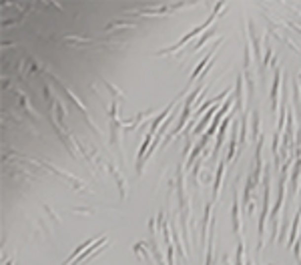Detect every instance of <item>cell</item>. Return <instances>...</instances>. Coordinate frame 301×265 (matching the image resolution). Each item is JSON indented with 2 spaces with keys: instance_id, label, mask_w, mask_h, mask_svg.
Here are the masks:
<instances>
[{
  "instance_id": "6da1fadb",
  "label": "cell",
  "mask_w": 301,
  "mask_h": 265,
  "mask_svg": "<svg viewBox=\"0 0 301 265\" xmlns=\"http://www.w3.org/2000/svg\"><path fill=\"white\" fill-rule=\"evenodd\" d=\"M271 213V167L265 165V177H263V205H261V215L257 223V251L263 249L265 245V227H267V217Z\"/></svg>"
},
{
  "instance_id": "7a4b0ae2",
  "label": "cell",
  "mask_w": 301,
  "mask_h": 265,
  "mask_svg": "<svg viewBox=\"0 0 301 265\" xmlns=\"http://www.w3.org/2000/svg\"><path fill=\"white\" fill-rule=\"evenodd\" d=\"M223 6H225V4H217V6H215V10H213V12H211V16H209V18H207V20H205L203 24H199V26H195V28H193V31H191L189 35H185V37H183V38H181V40H179L177 44H173V46H169V48H161L159 52H155V56H167V54H173V52H177L179 48H183V46H185V44H187V42H189L191 38H195L197 35H201V33H205V31H207V28H209V26H213V22H215V18H217V10H219V8H223Z\"/></svg>"
},
{
  "instance_id": "3957f363",
  "label": "cell",
  "mask_w": 301,
  "mask_h": 265,
  "mask_svg": "<svg viewBox=\"0 0 301 265\" xmlns=\"http://www.w3.org/2000/svg\"><path fill=\"white\" fill-rule=\"evenodd\" d=\"M42 167L48 169V171H52L54 175H58L60 179H65L73 189H76V191H84V189H86V183H84L82 179H78L76 175H73V173H69V171H65V169H60V167H54V165H50V163H46V161H42Z\"/></svg>"
},
{
  "instance_id": "277c9868",
  "label": "cell",
  "mask_w": 301,
  "mask_h": 265,
  "mask_svg": "<svg viewBox=\"0 0 301 265\" xmlns=\"http://www.w3.org/2000/svg\"><path fill=\"white\" fill-rule=\"evenodd\" d=\"M243 213H241V203H239V193L237 187L233 185V207H231V227L237 237H243Z\"/></svg>"
},
{
  "instance_id": "5b68a950",
  "label": "cell",
  "mask_w": 301,
  "mask_h": 265,
  "mask_svg": "<svg viewBox=\"0 0 301 265\" xmlns=\"http://www.w3.org/2000/svg\"><path fill=\"white\" fill-rule=\"evenodd\" d=\"M247 28H249V37H251V48L255 52V58L259 61V69H261V63H263V54H261V44L265 40V35H261L257 31V26L253 20H247Z\"/></svg>"
},
{
  "instance_id": "8992f818",
  "label": "cell",
  "mask_w": 301,
  "mask_h": 265,
  "mask_svg": "<svg viewBox=\"0 0 301 265\" xmlns=\"http://www.w3.org/2000/svg\"><path fill=\"white\" fill-rule=\"evenodd\" d=\"M245 95H247V91H245V76L243 75H239L237 76V84H235V111L237 113H241V114H245L247 111H245V107H247V103H245Z\"/></svg>"
},
{
  "instance_id": "52a82bcc",
  "label": "cell",
  "mask_w": 301,
  "mask_h": 265,
  "mask_svg": "<svg viewBox=\"0 0 301 265\" xmlns=\"http://www.w3.org/2000/svg\"><path fill=\"white\" fill-rule=\"evenodd\" d=\"M211 221H213V201H209L205 205V211H203V221H201V247H207L209 243V227Z\"/></svg>"
},
{
  "instance_id": "ba28073f",
  "label": "cell",
  "mask_w": 301,
  "mask_h": 265,
  "mask_svg": "<svg viewBox=\"0 0 301 265\" xmlns=\"http://www.w3.org/2000/svg\"><path fill=\"white\" fill-rule=\"evenodd\" d=\"M281 76H283V71L279 69V67H275V75H273V82H271V95H269V99H271V111L273 113H277V109H279V86H283V82H281Z\"/></svg>"
},
{
  "instance_id": "9c48e42d",
  "label": "cell",
  "mask_w": 301,
  "mask_h": 265,
  "mask_svg": "<svg viewBox=\"0 0 301 265\" xmlns=\"http://www.w3.org/2000/svg\"><path fill=\"white\" fill-rule=\"evenodd\" d=\"M221 42H225V38H223V37H221L217 42H213V48H211V50L205 54L203 61H201V63L195 67V71H193V75H191V78H189V84H193V82H197V80H199V76L203 75V71H205V69H207V65L211 63V58H213V54L217 52V44H221Z\"/></svg>"
},
{
  "instance_id": "30bf717a",
  "label": "cell",
  "mask_w": 301,
  "mask_h": 265,
  "mask_svg": "<svg viewBox=\"0 0 301 265\" xmlns=\"http://www.w3.org/2000/svg\"><path fill=\"white\" fill-rule=\"evenodd\" d=\"M107 171L111 173V177L116 181V187H118V193H120V199H127L129 195V187H127V179L123 177V171H118L113 163H107Z\"/></svg>"
},
{
  "instance_id": "8fae6325",
  "label": "cell",
  "mask_w": 301,
  "mask_h": 265,
  "mask_svg": "<svg viewBox=\"0 0 301 265\" xmlns=\"http://www.w3.org/2000/svg\"><path fill=\"white\" fill-rule=\"evenodd\" d=\"M299 177H301V157L295 159L291 173H289V199L293 201L297 195V185H299Z\"/></svg>"
},
{
  "instance_id": "7c38bea8",
  "label": "cell",
  "mask_w": 301,
  "mask_h": 265,
  "mask_svg": "<svg viewBox=\"0 0 301 265\" xmlns=\"http://www.w3.org/2000/svg\"><path fill=\"white\" fill-rule=\"evenodd\" d=\"M291 95H293V109L297 113V119H299V131H301V84L297 78H293L291 82Z\"/></svg>"
},
{
  "instance_id": "4fadbf2b",
  "label": "cell",
  "mask_w": 301,
  "mask_h": 265,
  "mask_svg": "<svg viewBox=\"0 0 301 265\" xmlns=\"http://www.w3.org/2000/svg\"><path fill=\"white\" fill-rule=\"evenodd\" d=\"M225 165L227 161H219L217 165V175H215V181H213V201L219 199V193H221V183H223V175H225Z\"/></svg>"
},
{
  "instance_id": "5bb4252c",
  "label": "cell",
  "mask_w": 301,
  "mask_h": 265,
  "mask_svg": "<svg viewBox=\"0 0 301 265\" xmlns=\"http://www.w3.org/2000/svg\"><path fill=\"white\" fill-rule=\"evenodd\" d=\"M261 139V116L259 111L251 113V143H257Z\"/></svg>"
},
{
  "instance_id": "9a60e30c",
  "label": "cell",
  "mask_w": 301,
  "mask_h": 265,
  "mask_svg": "<svg viewBox=\"0 0 301 265\" xmlns=\"http://www.w3.org/2000/svg\"><path fill=\"white\" fill-rule=\"evenodd\" d=\"M133 251H135V255H137L139 259H147V261L153 259V253H150L149 241H139V243H135V245H133Z\"/></svg>"
},
{
  "instance_id": "2e32d148",
  "label": "cell",
  "mask_w": 301,
  "mask_h": 265,
  "mask_svg": "<svg viewBox=\"0 0 301 265\" xmlns=\"http://www.w3.org/2000/svg\"><path fill=\"white\" fill-rule=\"evenodd\" d=\"M16 95H18V99H20V105L24 107V111H26V113H28L30 116H33V121H38V119H40V114H38V113H37V111L33 109V105H30V103H28V99H26V95H24L22 91H16Z\"/></svg>"
},
{
  "instance_id": "e0dca14e",
  "label": "cell",
  "mask_w": 301,
  "mask_h": 265,
  "mask_svg": "<svg viewBox=\"0 0 301 265\" xmlns=\"http://www.w3.org/2000/svg\"><path fill=\"white\" fill-rule=\"evenodd\" d=\"M253 65V54H251V44L245 38V46H243V73H249Z\"/></svg>"
},
{
  "instance_id": "ac0fdd59",
  "label": "cell",
  "mask_w": 301,
  "mask_h": 265,
  "mask_svg": "<svg viewBox=\"0 0 301 265\" xmlns=\"http://www.w3.org/2000/svg\"><path fill=\"white\" fill-rule=\"evenodd\" d=\"M243 253H245V241L243 237H237V253H235V265H245L247 261L243 259Z\"/></svg>"
},
{
  "instance_id": "d6986e66",
  "label": "cell",
  "mask_w": 301,
  "mask_h": 265,
  "mask_svg": "<svg viewBox=\"0 0 301 265\" xmlns=\"http://www.w3.org/2000/svg\"><path fill=\"white\" fill-rule=\"evenodd\" d=\"M243 76H245V82H247V97H249V101L255 97V76H253V71H249V73H243Z\"/></svg>"
},
{
  "instance_id": "ffe728a7",
  "label": "cell",
  "mask_w": 301,
  "mask_h": 265,
  "mask_svg": "<svg viewBox=\"0 0 301 265\" xmlns=\"http://www.w3.org/2000/svg\"><path fill=\"white\" fill-rule=\"evenodd\" d=\"M65 42H73L75 46H86L93 42V38H86V37H76V35H69L65 37Z\"/></svg>"
},
{
  "instance_id": "44dd1931",
  "label": "cell",
  "mask_w": 301,
  "mask_h": 265,
  "mask_svg": "<svg viewBox=\"0 0 301 265\" xmlns=\"http://www.w3.org/2000/svg\"><path fill=\"white\" fill-rule=\"evenodd\" d=\"M54 111H56V114H58V123L65 125V121H67V107L63 105V101L54 99Z\"/></svg>"
},
{
  "instance_id": "7402d4cb",
  "label": "cell",
  "mask_w": 301,
  "mask_h": 265,
  "mask_svg": "<svg viewBox=\"0 0 301 265\" xmlns=\"http://www.w3.org/2000/svg\"><path fill=\"white\" fill-rule=\"evenodd\" d=\"M213 35H215V28H211V31H207V33H205V35H203V37H201V38H199V40L193 44V48H191V50H193V52H197L199 48H203V46H205V42H207L209 38H213Z\"/></svg>"
},
{
  "instance_id": "603a6c76",
  "label": "cell",
  "mask_w": 301,
  "mask_h": 265,
  "mask_svg": "<svg viewBox=\"0 0 301 265\" xmlns=\"http://www.w3.org/2000/svg\"><path fill=\"white\" fill-rule=\"evenodd\" d=\"M103 82H105V86L109 88V91H111V93H113L114 97H120V101H127V97H125V93H123V91H120V88H118V86H114V84H113L111 80H107V78H105Z\"/></svg>"
},
{
  "instance_id": "cb8c5ba5",
  "label": "cell",
  "mask_w": 301,
  "mask_h": 265,
  "mask_svg": "<svg viewBox=\"0 0 301 265\" xmlns=\"http://www.w3.org/2000/svg\"><path fill=\"white\" fill-rule=\"evenodd\" d=\"M84 121H86V125L90 127V131H93V133H95V137H97V139H105V135H103V131L99 129V125H97V123H95L93 119H90V114H88V116H84Z\"/></svg>"
},
{
  "instance_id": "d4e9b609",
  "label": "cell",
  "mask_w": 301,
  "mask_h": 265,
  "mask_svg": "<svg viewBox=\"0 0 301 265\" xmlns=\"http://www.w3.org/2000/svg\"><path fill=\"white\" fill-rule=\"evenodd\" d=\"M118 103H111V113H109V116H111V121H116L118 119Z\"/></svg>"
},
{
  "instance_id": "484cf974",
  "label": "cell",
  "mask_w": 301,
  "mask_h": 265,
  "mask_svg": "<svg viewBox=\"0 0 301 265\" xmlns=\"http://www.w3.org/2000/svg\"><path fill=\"white\" fill-rule=\"evenodd\" d=\"M44 211L50 215V219H52L54 223H60V217H58V213H54V211L50 209V205H48V203H44Z\"/></svg>"
},
{
  "instance_id": "4316f807",
  "label": "cell",
  "mask_w": 301,
  "mask_h": 265,
  "mask_svg": "<svg viewBox=\"0 0 301 265\" xmlns=\"http://www.w3.org/2000/svg\"><path fill=\"white\" fill-rule=\"evenodd\" d=\"M223 263H225V265H235V263H231V257H229V253H225V255H223Z\"/></svg>"
},
{
  "instance_id": "83f0119b",
  "label": "cell",
  "mask_w": 301,
  "mask_h": 265,
  "mask_svg": "<svg viewBox=\"0 0 301 265\" xmlns=\"http://www.w3.org/2000/svg\"><path fill=\"white\" fill-rule=\"evenodd\" d=\"M245 265H253V259H251V257H247V263H245Z\"/></svg>"
},
{
  "instance_id": "f1b7e54d",
  "label": "cell",
  "mask_w": 301,
  "mask_h": 265,
  "mask_svg": "<svg viewBox=\"0 0 301 265\" xmlns=\"http://www.w3.org/2000/svg\"><path fill=\"white\" fill-rule=\"evenodd\" d=\"M6 265H14V257H12V259H10V261H8Z\"/></svg>"
},
{
  "instance_id": "f546056e",
  "label": "cell",
  "mask_w": 301,
  "mask_h": 265,
  "mask_svg": "<svg viewBox=\"0 0 301 265\" xmlns=\"http://www.w3.org/2000/svg\"><path fill=\"white\" fill-rule=\"evenodd\" d=\"M299 84H301V71H299Z\"/></svg>"
},
{
  "instance_id": "4dcf8cb0",
  "label": "cell",
  "mask_w": 301,
  "mask_h": 265,
  "mask_svg": "<svg viewBox=\"0 0 301 265\" xmlns=\"http://www.w3.org/2000/svg\"><path fill=\"white\" fill-rule=\"evenodd\" d=\"M299 239H301V237H299Z\"/></svg>"
}]
</instances>
